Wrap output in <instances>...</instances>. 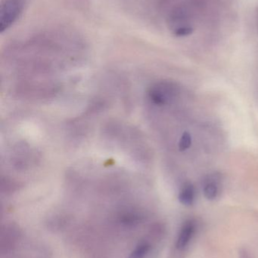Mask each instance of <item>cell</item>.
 Listing matches in <instances>:
<instances>
[{"mask_svg": "<svg viewBox=\"0 0 258 258\" xmlns=\"http://www.w3.org/2000/svg\"><path fill=\"white\" fill-rule=\"evenodd\" d=\"M84 49L75 30L51 27L15 41L6 48V57L24 71L49 73L66 60H75Z\"/></svg>", "mask_w": 258, "mask_h": 258, "instance_id": "6da1fadb", "label": "cell"}, {"mask_svg": "<svg viewBox=\"0 0 258 258\" xmlns=\"http://www.w3.org/2000/svg\"><path fill=\"white\" fill-rule=\"evenodd\" d=\"M167 24L173 34L179 37L189 36L194 30L190 11L185 5H177L170 9Z\"/></svg>", "mask_w": 258, "mask_h": 258, "instance_id": "7a4b0ae2", "label": "cell"}, {"mask_svg": "<svg viewBox=\"0 0 258 258\" xmlns=\"http://www.w3.org/2000/svg\"><path fill=\"white\" fill-rule=\"evenodd\" d=\"M30 0H1L0 3V33L13 27L22 17Z\"/></svg>", "mask_w": 258, "mask_h": 258, "instance_id": "3957f363", "label": "cell"}, {"mask_svg": "<svg viewBox=\"0 0 258 258\" xmlns=\"http://www.w3.org/2000/svg\"><path fill=\"white\" fill-rule=\"evenodd\" d=\"M179 94L178 85L171 81H160L149 88L148 97L154 105L164 107L174 102Z\"/></svg>", "mask_w": 258, "mask_h": 258, "instance_id": "277c9868", "label": "cell"}, {"mask_svg": "<svg viewBox=\"0 0 258 258\" xmlns=\"http://www.w3.org/2000/svg\"><path fill=\"white\" fill-rule=\"evenodd\" d=\"M224 177L220 172L207 174L202 180V190L204 197L209 201H215L221 195Z\"/></svg>", "mask_w": 258, "mask_h": 258, "instance_id": "5b68a950", "label": "cell"}, {"mask_svg": "<svg viewBox=\"0 0 258 258\" xmlns=\"http://www.w3.org/2000/svg\"><path fill=\"white\" fill-rule=\"evenodd\" d=\"M197 224L194 220H188L182 226L176 240V248L183 251L189 246L196 233Z\"/></svg>", "mask_w": 258, "mask_h": 258, "instance_id": "8992f818", "label": "cell"}, {"mask_svg": "<svg viewBox=\"0 0 258 258\" xmlns=\"http://www.w3.org/2000/svg\"><path fill=\"white\" fill-rule=\"evenodd\" d=\"M196 190L192 183H186L179 192V201L183 206H191L195 203Z\"/></svg>", "mask_w": 258, "mask_h": 258, "instance_id": "52a82bcc", "label": "cell"}, {"mask_svg": "<svg viewBox=\"0 0 258 258\" xmlns=\"http://www.w3.org/2000/svg\"><path fill=\"white\" fill-rule=\"evenodd\" d=\"M150 245L147 242L139 244L127 258H145L149 251Z\"/></svg>", "mask_w": 258, "mask_h": 258, "instance_id": "ba28073f", "label": "cell"}, {"mask_svg": "<svg viewBox=\"0 0 258 258\" xmlns=\"http://www.w3.org/2000/svg\"><path fill=\"white\" fill-rule=\"evenodd\" d=\"M191 145H192V136L189 132H184L179 141V150L181 152L185 151L188 150Z\"/></svg>", "mask_w": 258, "mask_h": 258, "instance_id": "9c48e42d", "label": "cell"}, {"mask_svg": "<svg viewBox=\"0 0 258 258\" xmlns=\"http://www.w3.org/2000/svg\"><path fill=\"white\" fill-rule=\"evenodd\" d=\"M239 258H254L251 251L246 248H240L238 252Z\"/></svg>", "mask_w": 258, "mask_h": 258, "instance_id": "30bf717a", "label": "cell"}, {"mask_svg": "<svg viewBox=\"0 0 258 258\" xmlns=\"http://www.w3.org/2000/svg\"><path fill=\"white\" fill-rule=\"evenodd\" d=\"M73 1V0H72ZM74 3H78L79 5L80 4H83L84 5L85 3H86V2L87 1V0H74Z\"/></svg>", "mask_w": 258, "mask_h": 258, "instance_id": "8fae6325", "label": "cell"}, {"mask_svg": "<svg viewBox=\"0 0 258 258\" xmlns=\"http://www.w3.org/2000/svg\"><path fill=\"white\" fill-rule=\"evenodd\" d=\"M257 28L258 31V11H257Z\"/></svg>", "mask_w": 258, "mask_h": 258, "instance_id": "7c38bea8", "label": "cell"}]
</instances>
